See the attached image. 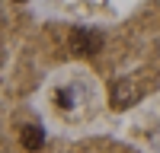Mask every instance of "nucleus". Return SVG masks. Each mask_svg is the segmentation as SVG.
I'll return each mask as SVG.
<instances>
[{
	"mask_svg": "<svg viewBox=\"0 0 160 153\" xmlns=\"http://www.w3.org/2000/svg\"><path fill=\"white\" fill-rule=\"evenodd\" d=\"M99 45H102L99 32H90V29H74L71 32V48L77 54H93V51H99Z\"/></svg>",
	"mask_w": 160,
	"mask_h": 153,
	"instance_id": "1",
	"label": "nucleus"
},
{
	"mask_svg": "<svg viewBox=\"0 0 160 153\" xmlns=\"http://www.w3.org/2000/svg\"><path fill=\"white\" fill-rule=\"evenodd\" d=\"M19 144L26 147V150H38L45 144V134H42V128L38 124H26L22 131H19Z\"/></svg>",
	"mask_w": 160,
	"mask_h": 153,
	"instance_id": "3",
	"label": "nucleus"
},
{
	"mask_svg": "<svg viewBox=\"0 0 160 153\" xmlns=\"http://www.w3.org/2000/svg\"><path fill=\"white\" fill-rule=\"evenodd\" d=\"M71 96H74L71 89H58V105H61V109H71V105H74V99H71Z\"/></svg>",
	"mask_w": 160,
	"mask_h": 153,
	"instance_id": "4",
	"label": "nucleus"
},
{
	"mask_svg": "<svg viewBox=\"0 0 160 153\" xmlns=\"http://www.w3.org/2000/svg\"><path fill=\"white\" fill-rule=\"evenodd\" d=\"M135 99H138L135 83L122 80V83H115V86H112V93H109V105H112V109H128Z\"/></svg>",
	"mask_w": 160,
	"mask_h": 153,
	"instance_id": "2",
	"label": "nucleus"
}]
</instances>
